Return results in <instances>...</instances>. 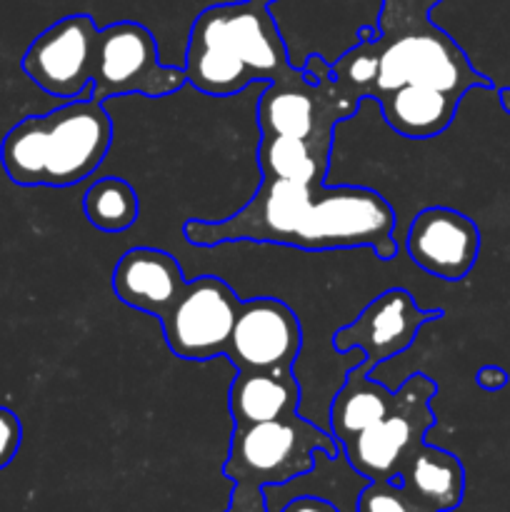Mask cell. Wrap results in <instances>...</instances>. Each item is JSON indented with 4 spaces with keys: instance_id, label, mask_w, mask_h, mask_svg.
I'll use <instances>...</instances> for the list:
<instances>
[{
    "instance_id": "6da1fadb",
    "label": "cell",
    "mask_w": 510,
    "mask_h": 512,
    "mask_svg": "<svg viewBox=\"0 0 510 512\" xmlns=\"http://www.w3.org/2000/svg\"><path fill=\"white\" fill-rule=\"evenodd\" d=\"M190 245L270 243L300 250L370 248L380 260L398 255L395 210L373 188L360 185H305L263 178L253 198L225 220H188Z\"/></svg>"
},
{
    "instance_id": "7a4b0ae2",
    "label": "cell",
    "mask_w": 510,
    "mask_h": 512,
    "mask_svg": "<svg viewBox=\"0 0 510 512\" xmlns=\"http://www.w3.org/2000/svg\"><path fill=\"white\" fill-rule=\"evenodd\" d=\"M183 70L195 90L228 98L255 80L278 83L295 68L268 5L240 0L210 5L193 20Z\"/></svg>"
},
{
    "instance_id": "3957f363",
    "label": "cell",
    "mask_w": 510,
    "mask_h": 512,
    "mask_svg": "<svg viewBox=\"0 0 510 512\" xmlns=\"http://www.w3.org/2000/svg\"><path fill=\"white\" fill-rule=\"evenodd\" d=\"M113 143L105 105L93 98L68 100L45 115H30L8 130L0 163L15 185L70 188L103 165Z\"/></svg>"
},
{
    "instance_id": "277c9868",
    "label": "cell",
    "mask_w": 510,
    "mask_h": 512,
    "mask_svg": "<svg viewBox=\"0 0 510 512\" xmlns=\"http://www.w3.org/2000/svg\"><path fill=\"white\" fill-rule=\"evenodd\" d=\"M373 45L378 73L370 100L403 85H425L458 100L473 88H495L493 80L470 65L463 48L430 20V10L415 0H383Z\"/></svg>"
},
{
    "instance_id": "5b68a950",
    "label": "cell",
    "mask_w": 510,
    "mask_h": 512,
    "mask_svg": "<svg viewBox=\"0 0 510 512\" xmlns=\"http://www.w3.org/2000/svg\"><path fill=\"white\" fill-rule=\"evenodd\" d=\"M363 98L333 78L320 55H310L288 78L265 85L258 100L260 135H290L333 148L335 125L358 113Z\"/></svg>"
},
{
    "instance_id": "8992f818",
    "label": "cell",
    "mask_w": 510,
    "mask_h": 512,
    "mask_svg": "<svg viewBox=\"0 0 510 512\" xmlns=\"http://www.w3.org/2000/svg\"><path fill=\"white\" fill-rule=\"evenodd\" d=\"M338 450L340 443L333 435L295 413L290 418L233 428L223 475L235 485L275 488L308 475L318 453L335 458Z\"/></svg>"
},
{
    "instance_id": "52a82bcc",
    "label": "cell",
    "mask_w": 510,
    "mask_h": 512,
    "mask_svg": "<svg viewBox=\"0 0 510 512\" xmlns=\"http://www.w3.org/2000/svg\"><path fill=\"white\" fill-rule=\"evenodd\" d=\"M435 393L438 385L433 380L420 373L410 375L395 390L390 413L340 445L350 468L368 483L398 478L405 460L425 443V433L435 425V415L430 413Z\"/></svg>"
},
{
    "instance_id": "ba28073f",
    "label": "cell",
    "mask_w": 510,
    "mask_h": 512,
    "mask_svg": "<svg viewBox=\"0 0 510 512\" xmlns=\"http://www.w3.org/2000/svg\"><path fill=\"white\" fill-rule=\"evenodd\" d=\"M188 83L183 68L160 63L155 35L135 20L105 25L95 38L93 90L90 98L105 103L120 95L165 98Z\"/></svg>"
},
{
    "instance_id": "9c48e42d",
    "label": "cell",
    "mask_w": 510,
    "mask_h": 512,
    "mask_svg": "<svg viewBox=\"0 0 510 512\" xmlns=\"http://www.w3.org/2000/svg\"><path fill=\"white\" fill-rule=\"evenodd\" d=\"M238 308V293L215 275L185 283L173 305L158 318L170 353L195 363L223 358Z\"/></svg>"
},
{
    "instance_id": "30bf717a",
    "label": "cell",
    "mask_w": 510,
    "mask_h": 512,
    "mask_svg": "<svg viewBox=\"0 0 510 512\" xmlns=\"http://www.w3.org/2000/svg\"><path fill=\"white\" fill-rule=\"evenodd\" d=\"M98 30L95 20L85 13L65 15L48 25L20 60L25 75L58 100L90 98L85 93L93 88Z\"/></svg>"
},
{
    "instance_id": "8fae6325",
    "label": "cell",
    "mask_w": 510,
    "mask_h": 512,
    "mask_svg": "<svg viewBox=\"0 0 510 512\" xmlns=\"http://www.w3.org/2000/svg\"><path fill=\"white\" fill-rule=\"evenodd\" d=\"M443 318V310H423L415 305L413 295L403 288H390L370 300L353 323L343 325L333 335L338 353L360 350L365 373H373L380 363L395 358L413 345L420 328Z\"/></svg>"
},
{
    "instance_id": "7c38bea8",
    "label": "cell",
    "mask_w": 510,
    "mask_h": 512,
    "mask_svg": "<svg viewBox=\"0 0 510 512\" xmlns=\"http://www.w3.org/2000/svg\"><path fill=\"white\" fill-rule=\"evenodd\" d=\"M303 348V328L278 298L240 300L223 358L238 370H293Z\"/></svg>"
},
{
    "instance_id": "4fadbf2b",
    "label": "cell",
    "mask_w": 510,
    "mask_h": 512,
    "mask_svg": "<svg viewBox=\"0 0 510 512\" xmlns=\"http://www.w3.org/2000/svg\"><path fill=\"white\" fill-rule=\"evenodd\" d=\"M410 260L440 280H463L473 270L480 253V230L460 210L423 208L410 223L405 235Z\"/></svg>"
},
{
    "instance_id": "5bb4252c",
    "label": "cell",
    "mask_w": 510,
    "mask_h": 512,
    "mask_svg": "<svg viewBox=\"0 0 510 512\" xmlns=\"http://www.w3.org/2000/svg\"><path fill=\"white\" fill-rule=\"evenodd\" d=\"M178 260L158 248H130L113 270V293L128 308L160 318L185 288Z\"/></svg>"
},
{
    "instance_id": "9a60e30c",
    "label": "cell",
    "mask_w": 510,
    "mask_h": 512,
    "mask_svg": "<svg viewBox=\"0 0 510 512\" xmlns=\"http://www.w3.org/2000/svg\"><path fill=\"white\" fill-rule=\"evenodd\" d=\"M300 408V383L293 370H238L228 390L235 428L290 418Z\"/></svg>"
},
{
    "instance_id": "2e32d148",
    "label": "cell",
    "mask_w": 510,
    "mask_h": 512,
    "mask_svg": "<svg viewBox=\"0 0 510 512\" xmlns=\"http://www.w3.org/2000/svg\"><path fill=\"white\" fill-rule=\"evenodd\" d=\"M395 480L415 503L433 512H450L463 503V463L453 453L435 445L423 443L415 448Z\"/></svg>"
},
{
    "instance_id": "e0dca14e",
    "label": "cell",
    "mask_w": 510,
    "mask_h": 512,
    "mask_svg": "<svg viewBox=\"0 0 510 512\" xmlns=\"http://www.w3.org/2000/svg\"><path fill=\"white\" fill-rule=\"evenodd\" d=\"M390 128L408 140H428L445 133L458 113L460 100L425 85H403L378 98Z\"/></svg>"
},
{
    "instance_id": "ac0fdd59",
    "label": "cell",
    "mask_w": 510,
    "mask_h": 512,
    "mask_svg": "<svg viewBox=\"0 0 510 512\" xmlns=\"http://www.w3.org/2000/svg\"><path fill=\"white\" fill-rule=\"evenodd\" d=\"M393 403V390L370 380L368 373L360 365H355L353 370H348L343 388L330 403V435L343 445L345 440L363 433L365 428L385 418Z\"/></svg>"
},
{
    "instance_id": "d6986e66",
    "label": "cell",
    "mask_w": 510,
    "mask_h": 512,
    "mask_svg": "<svg viewBox=\"0 0 510 512\" xmlns=\"http://www.w3.org/2000/svg\"><path fill=\"white\" fill-rule=\"evenodd\" d=\"M258 165L263 178L323 185L330 165V148L290 135H260Z\"/></svg>"
},
{
    "instance_id": "ffe728a7",
    "label": "cell",
    "mask_w": 510,
    "mask_h": 512,
    "mask_svg": "<svg viewBox=\"0 0 510 512\" xmlns=\"http://www.w3.org/2000/svg\"><path fill=\"white\" fill-rule=\"evenodd\" d=\"M85 218L103 233H123L138 220L140 200L133 185L123 178H100L85 190Z\"/></svg>"
},
{
    "instance_id": "44dd1931",
    "label": "cell",
    "mask_w": 510,
    "mask_h": 512,
    "mask_svg": "<svg viewBox=\"0 0 510 512\" xmlns=\"http://www.w3.org/2000/svg\"><path fill=\"white\" fill-rule=\"evenodd\" d=\"M358 512H433L415 503L398 480H378L368 483L358 495Z\"/></svg>"
},
{
    "instance_id": "7402d4cb",
    "label": "cell",
    "mask_w": 510,
    "mask_h": 512,
    "mask_svg": "<svg viewBox=\"0 0 510 512\" xmlns=\"http://www.w3.org/2000/svg\"><path fill=\"white\" fill-rule=\"evenodd\" d=\"M23 443V425L13 410L0 405V470L8 468Z\"/></svg>"
},
{
    "instance_id": "603a6c76",
    "label": "cell",
    "mask_w": 510,
    "mask_h": 512,
    "mask_svg": "<svg viewBox=\"0 0 510 512\" xmlns=\"http://www.w3.org/2000/svg\"><path fill=\"white\" fill-rule=\"evenodd\" d=\"M225 512H270L268 505H265V488L235 485Z\"/></svg>"
},
{
    "instance_id": "cb8c5ba5",
    "label": "cell",
    "mask_w": 510,
    "mask_h": 512,
    "mask_svg": "<svg viewBox=\"0 0 510 512\" xmlns=\"http://www.w3.org/2000/svg\"><path fill=\"white\" fill-rule=\"evenodd\" d=\"M475 380H478L480 388L493 393V390H503L508 385V373L503 368H498V365H485V368L478 370Z\"/></svg>"
},
{
    "instance_id": "d4e9b609",
    "label": "cell",
    "mask_w": 510,
    "mask_h": 512,
    "mask_svg": "<svg viewBox=\"0 0 510 512\" xmlns=\"http://www.w3.org/2000/svg\"><path fill=\"white\" fill-rule=\"evenodd\" d=\"M283 512H340L323 498H295L285 505Z\"/></svg>"
},
{
    "instance_id": "484cf974",
    "label": "cell",
    "mask_w": 510,
    "mask_h": 512,
    "mask_svg": "<svg viewBox=\"0 0 510 512\" xmlns=\"http://www.w3.org/2000/svg\"><path fill=\"white\" fill-rule=\"evenodd\" d=\"M498 100H500V108H503L505 113H510V88H500Z\"/></svg>"
},
{
    "instance_id": "4316f807",
    "label": "cell",
    "mask_w": 510,
    "mask_h": 512,
    "mask_svg": "<svg viewBox=\"0 0 510 512\" xmlns=\"http://www.w3.org/2000/svg\"><path fill=\"white\" fill-rule=\"evenodd\" d=\"M415 3H418V5H423L425 10H433L435 5H438V3H443V0H415Z\"/></svg>"
},
{
    "instance_id": "83f0119b",
    "label": "cell",
    "mask_w": 510,
    "mask_h": 512,
    "mask_svg": "<svg viewBox=\"0 0 510 512\" xmlns=\"http://www.w3.org/2000/svg\"><path fill=\"white\" fill-rule=\"evenodd\" d=\"M258 3H263V5H270V3H275V0H258Z\"/></svg>"
}]
</instances>
